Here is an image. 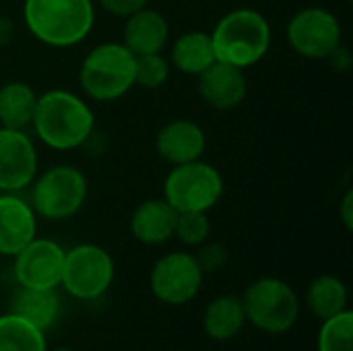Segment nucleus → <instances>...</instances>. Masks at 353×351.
I'll return each instance as SVG.
<instances>
[{
  "instance_id": "obj_1",
  "label": "nucleus",
  "mask_w": 353,
  "mask_h": 351,
  "mask_svg": "<svg viewBox=\"0 0 353 351\" xmlns=\"http://www.w3.org/2000/svg\"><path fill=\"white\" fill-rule=\"evenodd\" d=\"M31 126L46 147L72 151L93 137L95 116L89 103L79 95L66 89H52L37 95Z\"/></svg>"
},
{
  "instance_id": "obj_2",
  "label": "nucleus",
  "mask_w": 353,
  "mask_h": 351,
  "mask_svg": "<svg viewBox=\"0 0 353 351\" xmlns=\"http://www.w3.org/2000/svg\"><path fill=\"white\" fill-rule=\"evenodd\" d=\"M23 19L29 33L50 48H72L95 25L93 0H25Z\"/></svg>"
},
{
  "instance_id": "obj_3",
  "label": "nucleus",
  "mask_w": 353,
  "mask_h": 351,
  "mask_svg": "<svg viewBox=\"0 0 353 351\" xmlns=\"http://www.w3.org/2000/svg\"><path fill=\"white\" fill-rule=\"evenodd\" d=\"M271 39L269 21L254 8H236L228 12L211 31L215 58L238 68L261 62L271 48Z\"/></svg>"
},
{
  "instance_id": "obj_4",
  "label": "nucleus",
  "mask_w": 353,
  "mask_h": 351,
  "mask_svg": "<svg viewBox=\"0 0 353 351\" xmlns=\"http://www.w3.org/2000/svg\"><path fill=\"white\" fill-rule=\"evenodd\" d=\"M137 56L122 41L95 46L81 62L79 83L93 101H116L134 87Z\"/></svg>"
},
{
  "instance_id": "obj_5",
  "label": "nucleus",
  "mask_w": 353,
  "mask_h": 351,
  "mask_svg": "<svg viewBox=\"0 0 353 351\" xmlns=\"http://www.w3.org/2000/svg\"><path fill=\"white\" fill-rule=\"evenodd\" d=\"M246 323L269 335L288 333L300 319V298L290 283L277 277H261L242 294Z\"/></svg>"
},
{
  "instance_id": "obj_6",
  "label": "nucleus",
  "mask_w": 353,
  "mask_h": 351,
  "mask_svg": "<svg viewBox=\"0 0 353 351\" xmlns=\"http://www.w3.org/2000/svg\"><path fill=\"white\" fill-rule=\"evenodd\" d=\"M31 207L48 221H62L77 215L89 194L85 174L74 166H54L31 184Z\"/></svg>"
},
{
  "instance_id": "obj_7",
  "label": "nucleus",
  "mask_w": 353,
  "mask_h": 351,
  "mask_svg": "<svg viewBox=\"0 0 353 351\" xmlns=\"http://www.w3.org/2000/svg\"><path fill=\"white\" fill-rule=\"evenodd\" d=\"M223 197V178L217 168L201 159L174 166L163 182V199L178 211L207 213Z\"/></svg>"
},
{
  "instance_id": "obj_8",
  "label": "nucleus",
  "mask_w": 353,
  "mask_h": 351,
  "mask_svg": "<svg viewBox=\"0 0 353 351\" xmlns=\"http://www.w3.org/2000/svg\"><path fill=\"white\" fill-rule=\"evenodd\" d=\"M116 267L110 252L97 244H77L66 250L60 285L77 300L101 298L114 283Z\"/></svg>"
},
{
  "instance_id": "obj_9",
  "label": "nucleus",
  "mask_w": 353,
  "mask_h": 351,
  "mask_svg": "<svg viewBox=\"0 0 353 351\" xmlns=\"http://www.w3.org/2000/svg\"><path fill=\"white\" fill-rule=\"evenodd\" d=\"M205 273L199 267L194 254L176 250L163 254L151 269L149 285L153 296L170 306H182L192 302L203 288Z\"/></svg>"
},
{
  "instance_id": "obj_10",
  "label": "nucleus",
  "mask_w": 353,
  "mask_h": 351,
  "mask_svg": "<svg viewBox=\"0 0 353 351\" xmlns=\"http://www.w3.org/2000/svg\"><path fill=\"white\" fill-rule=\"evenodd\" d=\"M339 19L321 6L298 10L288 25V41L292 50L310 60H325L341 46Z\"/></svg>"
},
{
  "instance_id": "obj_11",
  "label": "nucleus",
  "mask_w": 353,
  "mask_h": 351,
  "mask_svg": "<svg viewBox=\"0 0 353 351\" xmlns=\"http://www.w3.org/2000/svg\"><path fill=\"white\" fill-rule=\"evenodd\" d=\"M66 250L50 238H33L14 254V279L23 288L56 290L62 279Z\"/></svg>"
},
{
  "instance_id": "obj_12",
  "label": "nucleus",
  "mask_w": 353,
  "mask_h": 351,
  "mask_svg": "<svg viewBox=\"0 0 353 351\" xmlns=\"http://www.w3.org/2000/svg\"><path fill=\"white\" fill-rule=\"evenodd\" d=\"M37 149L25 130L0 126V192H21L37 176Z\"/></svg>"
},
{
  "instance_id": "obj_13",
  "label": "nucleus",
  "mask_w": 353,
  "mask_h": 351,
  "mask_svg": "<svg viewBox=\"0 0 353 351\" xmlns=\"http://www.w3.org/2000/svg\"><path fill=\"white\" fill-rule=\"evenodd\" d=\"M37 236V215L17 192L0 194V257H14Z\"/></svg>"
},
{
  "instance_id": "obj_14",
  "label": "nucleus",
  "mask_w": 353,
  "mask_h": 351,
  "mask_svg": "<svg viewBox=\"0 0 353 351\" xmlns=\"http://www.w3.org/2000/svg\"><path fill=\"white\" fill-rule=\"evenodd\" d=\"M248 91L244 68L213 62L205 72L199 74V95L203 101L215 110H234L238 108Z\"/></svg>"
},
{
  "instance_id": "obj_15",
  "label": "nucleus",
  "mask_w": 353,
  "mask_h": 351,
  "mask_svg": "<svg viewBox=\"0 0 353 351\" xmlns=\"http://www.w3.org/2000/svg\"><path fill=\"white\" fill-rule=\"evenodd\" d=\"M207 147L205 130L192 120H172L155 137V151L172 166L190 163L203 157Z\"/></svg>"
},
{
  "instance_id": "obj_16",
  "label": "nucleus",
  "mask_w": 353,
  "mask_h": 351,
  "mask_svg": "<svg viewBox=\"0 0 353 351\" xmlns=\"http://www.w3.org/2000/svg\"><path fill=\"white\" fill-rule=\"evenodd\" d=\"M170 41V25L168 19L153 8H141L126 17L122 43L134 54H161Z\"/></svg>"
},
{
  "instance_id": "obj_17",
  "label": "nucleus",
  "mask_w": 353,
  "mask_h": 351,
  "mask_svg": "<svg viewBox=\"0 0 353 351\" xmlns=\"http://www.w3.org/2000/svg\"><path fill=\"white\" fill-rule=\"evenodd\" d=\"M178 211L165 199H149L130 215V234L147 246H161L174 238Z\"/></svg>"
},
{
  "instance_id": "obj_18",
  "label": "nucleus",
  "mask_w": 353,
  "mask_h": 351,
  "mask_svg": "<svg viewBox=\"0 0 353 351\" xmlns=\"http://www.w3.org/2000/svg\"><path fill=\"white\" fill-rule=\"evenodd\" d=\"M60 296L56 290H35V288H23L12 294L8 312L29 321L43 333H48L60 319Z\"/></svg>"
},
{
  "instance_id": "obj_19",
  "label": "nucleus",
  "mask_w": 353,
  "mask_h": 351,
  "mask_svg": "<svg viewBox=\"0 0 353 351\" xmlns=\"http://www.w3.org/2000/svg\"><path fill=\"white\" fill-rule=\"evenodd\" d=\"M246 325V314L242 300L238 296L225 294L217 296L209 302L203 317L205 333L215 341H230L234 339Z\"/></svg>"
},
{
  "instance_id": "obj_20",
  "label": "nucleus",
  "mask_w": 353,
  "mask_h": 351,
  "mask_svg": "<svg viewBox=\"0 0 353 351\" xmlns=\"http://www.w3.org/2000/svg\"><path fill=\"white\" fill-rule=\"evenodd\" d=\"M213 62H217V58H215L211 33L188 31V33H182L172 46V64L182 74L199 77Z\"/></svg>"
},
{
  "instance_id": "obj_21",
  "label": "nucleus",
  "mask_w": 353,
  "mask_h": 351,
  "mask_svg": "<svg viewBox=\"0 0 353 351\" xmlns=\"http://www.w3.org/2000/svg\"><path fill=\"white\" fill-rule=\"evenodd\" d=\"M37 93L31 85L10 81L0 87V126L12 130H27L35 114Z\"/></svg>"
},
{
  "instance_id": "obj_22",
  "label": "nucleus",
  "mask_w": 353,
  "mask_h": 351,
  "mask_svg": "<svg viewBox=\"0 0 353 351\" xmlns=\"http://www.w3.org/2000/svg\"><path fill=\"white\" fill-rule=\"evenodd\" d=\"M347 304V285L335 275H321L306 290V308L319 321H327L331 317L341 314L343 310H350Z\"/></svg>"
},
{
  "instance_id": "obj_23",
  "label": "nucleus",
  "mask_w": 353,
  "mask_h": 351,
  "mask_svg": "<svg viewBox=\"0 0 353 351\" xmlns=\"http://www.w3.org/2000/svg\"><path fill=\"white\" fill-rule=\"evenodd\" d=\"M0 351H48L46 333L29 321L6 312L0 317Z\"/></svg>"
},
{
  "instance_id": "obj_24",
  "label": "nucleus",
  "mask_w": 353,
  "mask_h": 351,
  "mask_svg": "<svg viewBox=\"0 0 353 351\" xmlns=\"http://www.w3.org/2000/svg\"><path fill=\"white\" fill-rule=\"evenodd\" d=\"M319 351H353V312L343 310L323 321L319 331Z\"/></svg>"
},
{
  "instance_id": "obj_25",
  "label": "nucleus",
  "mask_w": 353,
  "mask_h": 351,
  "mask_svg": "<svg viewBox=\"0 0 353 351\" xmlns=\"http://www.w3.org/2000/svg\"><path fill=\"white\" fill-rule=\"evenodd\" d=\"M209 234H211V221H209L207 213H201V211L178 213L174 236L182 244H186V246H201L203 242H207Z\"/></svg>"
},
{
  "instance_id": "obj_26",
  "label": "nucleus",
  "mask_w": 353,
  "mask_h": 351,
  "mask_svg": "<svg viewBox=\"0 0 353 351\" xmlns=\"http://www.w3.org/2000/svg\"><path fill=\"white\" fill-rule=\"evenodd\" d=\"M168 77H170V62L161 54L137 56L134 85L143 89H159L161 85H165Z\"/></svg>"
},
{
  "instance_id": "obj_27",
  "label": "nucleus",
  "mask_w": 353,
  "mask_h": 351,
  "mask_svg": "<svg viewBox=\"0 0 353 351\" xmlns=\"http://www.w3.org/2000/svg\"><path fill=\"white\" fill-rule=\"evenodd\" d=\"M194 259H196L199 267L203 269V273H215V271H219V269H223L228 265L230 254H228V248L223 244H217V242L207 244V242H203L199 246V252L194 254Z\"/></svg>"
},
{
  "instance_id": "obj_28",
  "label": "nucleus",
  "mask_w": 353,
  "mask_h": 351,
  "mask_svg": "<svg viewBox=\"0 0 353 351\" xmlns=\"http://www.w3.org/2000/svg\"><path fill=\"white\" fill-rule=\"evenodd\" d=\"M101 4V8L114 17H120V19H126L130 17L132 12L141 10L147 6L149 0H97Z\"/></svg>"
},
{
  "instance_id": "obj_29",
  "label": "nucleus",
  "mask_w": 353,
  "mask_h": 351,
  "mask_svg": "<svg viewBox=\"0 0 353 351\" xmlns=\"http://www.w3.org/2000/svg\"><path fill=\"white\" fill-rule=\"evenodd\" d=\"M339 213H341V221H343L345 230H347V232H352L353 230V190L352 188L343 194V199H341V207H339Z\"/></svg>"
},
{
  "instance_id": "obj_30",
  "label": "nucleus",
  "mask_w": 353,
  "mask_h": 351,
  "mask_svg": "<svg viewBox=\"0 0 353 351\" xmlns=\"http://www.w3.org/2000/svg\"><path fill=\"white\" fill-rule=\"evenodd\" d=\"M12 33H14V25L8 17H0V46L8 43L12 39Z\"/></svg>"
},
{
  "instance_id": "obj_31",
  "label": "nucleus",
  "mask_w": 353,
  "mask_h": 351,
  "mask_svg": "<svg viewBox=\"0 0 353 351\" xmlns=\"http://www.w3.org/2000/svg\"><path fill=\"white\" fill-rule=\"evenodd\" d=\"M54 351H74V350H70V348H58V350H54Z\"/></svg>"
}]
</instances>
